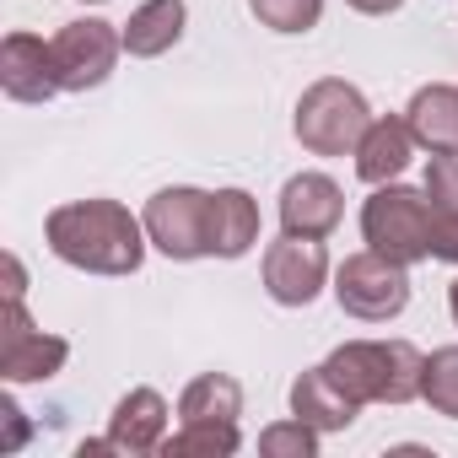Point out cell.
I'll return each instance as SVG.
<instances>
[{
	"instance_id": "1",
	"label": "cell",
	"mask_w": 458,
	"mask_h": 458,
	"mask_svg": "<svg viewBox=\"0 0 458 458\" xmlns=\"http://www.w3.org/2000/svg\"><path fill=\"white\" fill-rule=\"evenodd\" d=\"M49 249L87 270V276H135L146 259V221H135L119 199H71L60 210H49L44 221Z\"/></svg>"
},
{
	"instance_id": "2",
	"label": "cell",
	"mask_w": 458,
	"mask_h": 458,
	"mask_svg": "<svg viewBox=\"0 0 458 458\" xmlns=\"http://www.w3.org/2000/svg\"><path fill=\"white\" fill-rule=\"evenodd\" d=\"M324 367L356 404H410L420 399L426 356L410 340H345Z\"/></svg>"
},
{
	"instance_id": "3",
	"label": "cell",
	"mask_w": 458,
	"mask_h": 458,
	"mask_svg": "<svg viewBox=\"0 0 458 458\" xmlns=\"http://www.w3.org/2000/svg\"><path fill=\"white\" fill-rule=\"evenodd\" d=\"M361 238L367 249L388 254L394 265H420L431 259V205H426V189H410V183H377L372 199L361 205Z\"/></svg>"
},
{
	"instance_id": "4",
	"label": "cell",
	"mask_w": 458,
	"mask_h": 458,
	"mask_svg": "<svg viewBox=\"0 0 458 458\" xmlns=\"http://www.w3.org/2000/svg\"><path fill=\"white\" fill-rule=\"evenodd\" d=\"M367 124H372L367 98H361L351 81H340V76L313 81V87L297 98V119H292L297 140H302L313 157H345V151H356V140H361Z\"/></svg>"
},
{
	"instance_id": "5",
	"label": "cell",
	"mask_w": 458,
	"mask_h": 458,
	"mask_svg": "<svg viewBox=\"0 0 458 458\" xmlns=\"http://www.w3.org/2000/svg\"><path fill=\"white\" fill-rule=\"evenodd\" d=\"M335 302H340V313H351L361 324H388L410 308V265H394L377 249L351 254L335 270Z\"/></svg>"
},
{
	"instance_id": "6",
	"label": "cell",
	"mask_w": 458,
	"mask_h": 458,
	"mask_svg": "<svg viewBox=\"0 0 458 458\" xmlns=\"http://www.w3.org/2000/svg\"><path fill=\"white\" fill-rule=\"evenodd\" d=\"M146 238L178 259V265H194V259H210V194L205 189H162L146 199Z\"/></svg>"
},
{
	"instance_id": "7",
	"label": "cell",
	"mask_w": 458,
	"mask_h": 458,
	"mask_svg": "<svg viewBox=\"0 0 458 458\" xmlns=\"http://www.w3.org/2000/svg\"><path fill=\"white\" fill-rule=\"evenodd\" d=\"M71 345L60 335L33 329L22 297H6V313H0V377L6 383H44L65 367Z\"/></svg>"
},
{
	"instance_id": "8",
	"label": "cell",
	"mask_w": 458,
	"mask_h": 458,
	"mask_svg": "<svg viewBox=\"0 0 458 458\" xmlns=\"http://www.w3.org/2000/svg\"><path fill=\"white\" fill-rule=\"evenodd\" d=\"M124 55V33H114L108 22L87 17V22H65L55 33V65H60V87L65 92H92L114 76Z\"/></svg>"
},
{
	"instance_id": "9",
	"label": "cell",
	"mask_w": 458,
	"mask_h": 458,
	"mask_svg": "<svg viewBox=\"0 0 458 458\" xmlns=\"http://www.w3.org/2000/svg\"><path fill=\"white\" fill-rule=\"evenodd\" d=\"M329 281V254H324V238H297L286 233L281 243L265 249V292L281 302V308H308Z\"/></svg>"
},
{
	"instance_id": "10",
	"label": "cell",
	"mask_w": 458,
	"mask_h": 458,
	"mask_svg": "<svg viewBox=\"0 0 458 458\" xmlns=\"http://www.w3.org/2000/svg\"><path fill=\"white\" fill-rule=\"evenodd\" d=\"M0 87L12 103H49L60 87V65H55V44L33 38V33H6L0 44Z\"/></svg>"
},
{
	"instance_id": "11",
	"label": "cell",
	"mask_w": 458,
	"mask_h": 458,
	"mask_svg": "<svg viewBox=\"0 0 458 458\" xmlns=\"http://www.w3.org/2000/svg\"><path fill=\"white\" fill-rule=\"evenodd\" d=\"M345 216V194L329 173H297L281 189V226L297 238H329Z\"/></svg>"
},
{
	"instance_id": "12",
	"label": "cell",
	"mask_w": 458,
	"mask_h": 458,
	"mask_svg": "<svg viewBox=\"0 0 458 458\" xmlns=\"http://www.w3.org/2000/svg\"><path fill=\"white\" fill-rule=\"evenodd\" d=\"M410 151H415V135H410V119H399V114H383V119H372L367 130H361V140H356V178L361 183H394L404 167H410Z\"/></svg>"
},
{
	"instance_id": "13",
	"label": "cell",
	"mask_w": 458,
	"mask_h": 458,
	"mask_svg": "<svg viewBox=\"0 0 458 458\" xmlns=\"http://www.w3.org/2000/svg\"><path fill=\"white\" fill-rule=\"evenodd\" d=\"M114 453H157L167 442V399L157 388H130L108 415Z\"/></svg>"
},
{
	"instance_id": "14",
	"label": "cell",
	"mask_w": 458,
	"mask_h": 458,
	"mask_svg": "<svg viewBox=\"0 0 458 458\" xmlns=\"http://www.w3.org/2000/svg\"><path fill=\"white\" fill-rule=\"evenodd\" d=\"M259 243V199L249 189L210 194V259H243Z\"/></svg>"
},
{
	"instance_id": "15",
	"label": "cell",
	"mask_w": 458,
	"mask_h": 458,
	"mask_svg": "<svg viewBox=\"0 0 458 458\" xmlns=\"http://www.w3.org/2000/svg\"><path fill=\"white\" fill-rule=\"evenodd\" d=\"M356 399L329 377V367H308L297 383H292V415L308 420L313 431H345L356 420Z\"/></svg>"
},
{
	"instance_id": "16",
	"label": "cell",
	"mask_w": 458,
	"mask_h": 458,
	"mask_svg": "<svg viewBox=\"0 0 458 458\" xmlns=\"http://www.w3.org/2000/svg\"><path fill=\"white\" fill-rule=\"evenodd\" d=\"M404 119H410L415 146H426L431 157H437V151H453V157H458V87H447V81L420 87V92L410 98Z\"/></svg>"
},
{
	"instance_id": "17",
	"label": "cell",
	"mask_w": 458,
	"mask_h": 458,
	"mask_svg": "<svg viewBox=\"0 0 458 458\" xmlns=\"http://www.w3.org/2000/svg\"><path fill=\"white\" fill-rule=\"evenodd\" d=\"M183 22H189L183 0H146V6H135L130 22H124V55H135V60L167 55L183 38Z\"/></svg>"
},
{
	"instance_id": "18",
	"label": "cell",
	"mask_w": 458,
	"mask_h": 458,
	"mask_svg": "<svg viewBox=\"0 0 458 458\" xmlns=\"http://www.w3.org/2000/svg\"><path fill=\"white\" fill-rule=\"evenodd\" d=\"M178 415L183 420H238L243 415V383L226 372H205L178 394Z\"/></svg>"
},
{
	"instance_id": "19",
	"label": "cell",
	"mask_w": 458,
	"mask_h": 458,
	"mask_svg": "<svg viewBox=\"0 0 458 458\" xmlns=\"http://www.w3.org/2000/svg\"><path fill=\"white\" fill-rule=\"evenodd\" d=\"M238 447H243L238 420H183V431L162 442L167 458H194V453L199 458H233Z\"/></svg>"
},
{
	"instance_id": "20",
	"label": "cell",
	"mask_w": 458,
	"mask_h": 458,
	"mask_svg": "<svg viewBox=\"0 0 458 458\" xmlns=\"http://www.w3.org/2000/svg\"><path fill=\"white\" fill-rule=\"evenodd\" d=\"M420 399H426L437 415L458 420V345H442V351H431V356H426Z\"/></svg>"
},
{
	"instance_id": "21",
	"label": "cell",
	"mask_w": 458,
	"mask_h": 458,
	"mask_svg": "<svg viewBox=\"0 0 458 458\" xmlns=\"http://www.w3.org/2000/svg\"><path fill=\"white\" fill-rule=\"evenodd\" d=\"M249 12L270 28V33H308L324 17V0H249Z\"/></svg>"
},
{
	"instance_id": "22",
	"label": "cell",
	"mask_w": 458,
	"mask_h": 458,
	"mask_svg": "<svg viewBox=\"0 0 458 458\" xmlns=\"http://www.w3.org/2000/svg\"><path fill=\"white\" fill-rule=\"evenodd\" d=\"M259 453L265 458H313L318 453V431L308 426V420H276V426H265L259 431Z\"/></svg>"
},
{
	"instance_id": "23",
	"label": "cell",
	"mask_w": 458,
	"mask_h": 458,
	"mask_svg": "<svg viewBox=\"0 0 458 458\" xmlns=\"http://www.w3.org/2000/svg\"><path fill=\"white\" fill-rule=\"evenodd\" d=\"M426 205L431 210H442V216H458V157L453 151H437L431 162H426Z\"/></svg>"
},
{
	"instance_id": "24",
	"label": "cell",
	"mask_w": 458,
	"mask_h": 458,
	"mask_svg": "<svg viewBox=\"0 0 458 458\" xmlns=\"http://www.w3.org/2000/svg\"><path fill=\"white\" fill-rule=\"evenodd\" d=\"M431 259H442V265H458V216H442V210H431Z\"/></svg>"
},
{
	"instance_id": "25",
	"label": "cell",
	"mask_w": 458,
	"mask_h": 458,
	"mask_svg": "<svg viewBox=\"0 0 458 458\" xmlns=\"http://www.w3.org/2000/svg\"><path fill=\"white\" fill-rule=\"evenodd\" d=\"M0 420H6V431H0V453H17L28 442V420H22V404L12 394H0Z\"/></svg>"
},
{
	"instance_id": "26",
	"label": "cell",
	"mask_w": 458,
	"mask_h": 458,
	"mask_svg": "<svg viewBox=\"0 0 458 458\" xmlns=\"http://www.w3.org/2000/svg\"><path fill=\"white\" fill-rule=\"evenodd\" d=\"M351 12H361V17H388V12H399L404 0H345Z\"/></svg>"
},
{
	"instance_id": "27",
	"label": "cell",
	"mask_w": 458,
	"mask_h": 458,
	"mask_svg": "<svg viewBox=\"0 0 458 458\" xmlns=\"http://www.w3.org/2000/svg\"><path fill=\"white\" fill-rule=\"evenodd\" d=\"M28 292V276H22V259L6 254V297H22Z\"/></svg>"
},
{
	"instance_id": "28",
	"label": "cell",
	"mask_w": 458,
	"mask_h": 458,
	"mask_svg": "<svg viewBox=\"0 0 458 458\" xmlns=\"http://www.w3.org/2000/svg\"><path fill=\"white\" fill-rule=\"evenodd\" d=\"M447 308H453V324H458V281L447 286Z\"/></svg>"
},
{
	"instance_id": "29",
	"label": "cell",
	"mask_w": 458,
	"mask_h": 458,
	"mask_svg": "<svg viewBox=\"0 0 458 458\" xmlns=\"http://www.w3.org/2000/svg\"><path fill=\"white\" fill-rule=\"evenodd\" d=\"M81 6H103V0H81Z\"/></svg>"
}]
</instances>
